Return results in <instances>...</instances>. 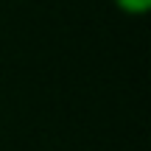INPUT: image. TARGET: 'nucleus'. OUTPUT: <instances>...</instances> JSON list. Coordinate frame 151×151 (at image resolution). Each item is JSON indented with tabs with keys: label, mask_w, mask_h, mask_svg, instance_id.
Instances as JSON below:
<instances>
[{
	"label": "nucleus",
	"mask_w": 151,
	"mask_h": 151,
	"mask_svg": "<svg viewBox=\"0 0 151 151\" xmlns=\"http://www.w3.org/2000/svg\"><path fill=\"white\" fill-rule=\"evenodd\" d=\"M112 3L118 6V11L129 17H146L151 11V0H112Z\"/></svg>",
	"instance_id": "nucleus-1"
}]
</instances>
